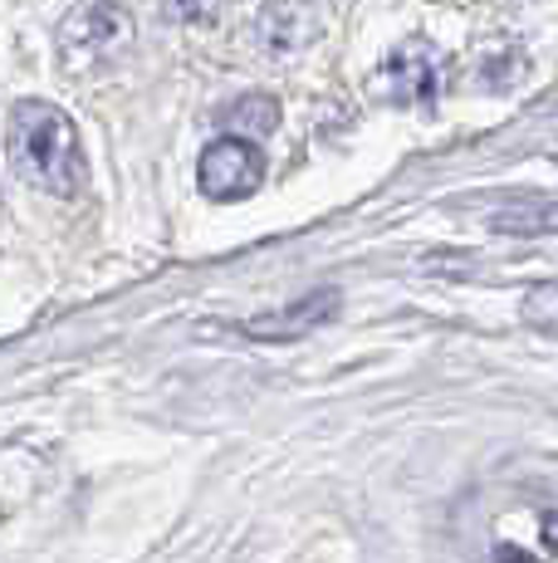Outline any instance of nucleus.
Returning <instances> with one entry per match:
<instances>
[{
	"label": "nucleus",
	"instance_id": "nucleus-1",
	"mask_svg": "<svg viewBox=\"0 0 558 563\" xmlns=\"http://www.w3.org/2000/svg\"><path fill=\"white\" fill-rule=\"evenodd\" d=\"M466 563H558V461H510L450 510Z\"/></svg>",
	"mask_w": 558,
	"mask_h": 563
},
{
	"label": "nucleus",
	"instance_id": "nucleus-2",
	"mask_svg": "<svg viewBox=\"0 0 558 563\" xmlns=\"http://www.w3.org/2000/svg\"><path fill=\"white\" fill-rule=\"evenodd\" d=\"M10 167L30 181L35 191L49 197H79L89 181V162H83L79 133H74L69 113L45 99H20L10 108Z\"/></svg>",
	"mask_w": 558,
	"mask_h": 563
},
{
	"label": "nucleus",
	"instance_id": "nucleus-3",
	"mask_svg": "<svg viewBox=\"0 0 558 563\" xmlns=\"http://www.w3.org/2000/svg\"><path fill=\"white\" fill-rule=\"evenodd\" d=\"M201 191L211 201H245L265 177V157L255 153V143L245 137H216V143L201 153Z\"/></svg>",
	"mask_w": 558,
	"mask_h": 563
},
{
	"label": "nucleus",
	"instance_id": "nucleus-4",
	"mask_svg": "<svg viewBox=\"0 0 558 563\" xmlns=\"http://www.w3.org/2000/svg\"><path fill=\"white\" fill-rule=\"evenodd\" d=\"M382 84L397 103H432L442 99V84H446V59L442 49H432L426 40L416 45H402L382 64Z\"/></svg>",
	"mask_w": 558,
	"mask_h": 563
},
{
	"label": "nucleus",
	"instance_id": "nucleus-5",
	"mask_svg": "<svg viewBox=\"0 0 558 563\" xmlns=\"http://www.w3.org/2000/svg\"><path fill=\"white\" fill-rule=\"evenodd\" d=\"M334 309H338L334 289H314V295H304L299 305H284V309H275V313H260V319H245L241 333H245V339H260V343H289V339H304V333H314Z\"/></svg>",
	"mask_w": 558,
	"mask_h": 563
},
{
	"label": "nucleus",
	"instance_id": "nucleus-6",
	"mask_svg": "<svg viewBox=\"0 0 558 563\" xmlns=\"http://www.w3.org/2000/svg\"><path fill=\"white\" fill-rule=\"evenodd\" d=\"M314 35H319V20H314V10H309L304 0H279V5L265 10L260 30H255V40H260V45L270 49L275 59H289V54H299Z\"/></svg>",
	"mask_w": 558,
	"mask_h": 563
},
{
	"label": "nucleus",
	"instance_id": "nucleus-7",
	"mask_svg": "<svg viewBox=\"0 0 558 563\" xmlns=\"http://www.w3.org/2000/svg\"><path fill=\"white\" fill-rule=\"evenodd\" d=\"M123 35V5H113V0H89V5H79L69 15V25H64V40L69 45H83V49H109V40Z\"/></svg>",
	"mask_w": 558,
	"mask_h": 563
},
{
	"label": "nucleus",
	"instance_id": "nucleus-8",
	"mask_svg": "<svg viewBox=\"0 0 558 563\" xmlns=\"http://www.w3.org/2000/svg\"><path fill=\"white\" fill-rule=\"evenodd\" d=\"M221 123H225V133L245 137V143H250V137H270L279 128V103L265 99V93H245V99H235L225 108Z\"/></svg>",
	"mask_w": 558,
	"mask_h": 563
},
{
	"label": "nucleus",
	"instance_id": "nucleus-9",
	"mask_svg": "<svg viewBox=\"0 0 558 563\" xmlns=\"http://www.w3.org/2000/svg\"><path fill=\"white\" fill-rule=\"evenodd\" d=\"M495 231H510V235H544V231H558V201H510L490 216Z\"/></svg>",
	"mask_w": 558,
	"mask_h": 563
},
{
	"label": "nucleus",
	"instance_id": "nucleus-10",
	"mask_svg": "<svg viewBox=\"0 0 558 563\" xmlns=\"http://www.w3.org/2000/svg\"><path fill=\"white\" fill-rule=\"evenodd\" d=\"M171 10H177L181 20H191V25H211V20L221 15L225 0H167Z\"/></svg>",
	"mask_w": 558,
	"mask_h": 563
}]
</instances>
